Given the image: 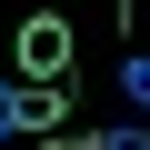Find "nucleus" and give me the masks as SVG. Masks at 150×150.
Here are the masks:
<instances>
[{"label":"nucleus","mask_w":150,"mask_h":150,"mask_svg":"<svg viewBox=\"0 0 150 150\" xmlns=\"http://www.w3.org/2000/svg\"><path fill=\"white\" fill-rule=\"evenodd\" d=\"M20 130H30V90H20V80H0V140H20Z\"/></svg>","instance_id":"7ed1b4c3"},{"label":"nucleus","mask_w":150,"mask_h":150,"mask_svg":"<svg viewBox=\"0 0 150 150\" xmlns=\"http://www.w3.org/2000/svg\"><path fill=\"white\" fill-rule=\"evenodd\" d=\"M70 150H150V120H110V130H90V140H70Z\"/></svg>","instance_id":"f03ea898"},{"label":"nucleus","mask_w":150,"mask_h":150,"mask_svg":"<svg viewBox=\"0 0 150 150\" xmlns=\"http://www.w3.org/2000/svg\"><path fill=\"white\" fill-rule=\"evenodd\" d=\"M60 120H70V80L60 90H30V130H60Z\"/></svg>","instance_id":"39448f33"},{"label":"nucleus","mask_w":150,"mask_h":150,"mask_svg":"<svg viewBox=\"0 0 150 150\" xmlns=\"http://www.w3.org/2000/svg\"><path fill=\"white\" fill-rule=\"evenodd\" d=\"M120 100H130V110L150 120V50H140V60H120Z\"/></svg>","instance_id":"20e7f679"},{"label":"nucleus","mask_w":150,"mask_h":150,"mask_svg":"<svg viewBox=\"0 0 150 150\" xmlns=\"http://www.w3.org/2000/svg\"><path fill=\"white\" fill-rule=\"evenodd\" d=\"M20 70H30L40 90H60V80H70V30H60L50 10H40V20H20Z\"/></svg>","instance_id":"f257e3e1"}]
</instances>
